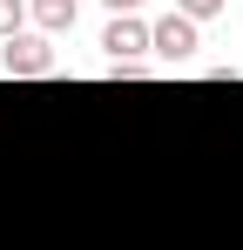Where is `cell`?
<instances>
[{
    "mask_svg": "<svg viewBox=\"0 0 243 250\" xmlns=\"http://www.w3.org/2000/svg\"><path fill=\"white\" fill-rule=\"evenodd\" d=\"M27 27V0H0V41H14Z\"/></svg>",
    "mask_w": 243,
    "mask_h": 250,
    "instance_id": "obj_5",
    "label": "cell"
},
{
    "mask_svg": "<svg viewBox=\"0 0 243 250\" xmlns=\"http://www.w3.org/2000/svg\"><path fill=\"white\" fill-rule=\"evenodd\" d=\"M75 14H81V0H27V21H34L47 41H54V34H68V27H75Z\"/></svg>",
    "mask_w": 243,
    "mask_h": 250,
    "instance_id": "obj_4",
    "label": "cell"
},
{
    "mask_svg": "<svg viewBox=\"0 0 243 250\" xmlns=\"http://www.w3.org/2000/svg\"><path fill=\"white\" fill-rule=\"evenodd\" d=\"M0 68H7L14 82H47V75H54V41H47L40 27H20L14 41H0Z\"/></svg>",
    "mask_w": 243,
    "mask_h": 250,
    "instance_id": "obj_1",
    "label": "cell"
},
{
    "mask_svg": "<svg viewBox=\"0 0 243 250\" xmlns=\"http://www.w3.org/2000/svg\"><path fill=\"white\" fill-rule=\"evenodd\" d=\"M108 7H115V14H135V7H142V0H108Z\"/></svg>",
    "mask_w": 243,
    "mask_h": 250,
    "instance_id": "obj_7",
    "label": "cell"
},
{
    "mask_svg": "<svg viewBox=\"0 0 243 250\" xmlns=\"http://www.w3.org/2000/svg\"><path fill=\"white\" fill-rule=\"evenodd\" d=\"M101 47H108V61H142L149 54V21L142 14H115L101 27Z\"/></svg>",
    "mask_w": 243,
    "mask_h": 250,
    "instance_id": "obj_3",
    "label": "cell"
},
{
    "mask_svg": "<svg viewBox=\"0 0 243 250\" xmlns=\"http://www.w3.org/2000/svg\"><path fill=\"white\" fill-rule=\"evenodd\" d=\"M149 47H156L169 68H182V61L202 47V27L189 21V14H162V21H149Z\"/></svg>",
    "mask_w": 243,
    "mask_h": 250,
    "instance_id": "obj_2",
    "label": "cell"
},
{
    "mask_svg": "<svg viewBox=\"0 0 243 250\" xmlns=\"http://www.w3.org/2000/svg\"><path fill=\"white\" fill-rule=\"evenodd\" d=\"M176 14H189V21H196V27H202L209 14H223V0H176Z\"/></svg>",
    "mask_w": 243,
    "mask_h": 250,
    "instance_id": "obj_6",
    "label": "cell"
}]
</instances>
